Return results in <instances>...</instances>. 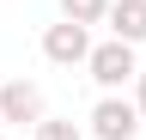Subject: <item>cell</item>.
Instances as JSON below:
<instances>
[{
  "label": "cell",
  "mask_w": 146,
  "mask_h": 140,
  "mask_svg": "<svg viewBox=\"0 0 146 140\" xmlns=\"http://www.w3.org/2000/svg\"><path fill=\"white\" fill-rule=\"evenodd\" d=\"M85 67H91V79H98L104 92H122V85L140 73V67H134V43H122V37H110V43H91Z\"/></svg>",
  "instance_id": "cell-1"
},
{
  "label": "cell",
  "mask_w": 146,
  "mask_h": 140,
  "mask_svg": "<svg viewBox=\"0 0 146 140\" xmlns=\"http://www.w3.org/2000/svg\"><path fill=\"white\" fill-rule=\"evenodd\" d=\"M91 134H98V140H134V134H140V110H134V98L104 92L98 110H91Z\"/></svg>",
  "instance_id": "cell-2"
},
{
  "label": "cell",
  "mask_w": 146,
  "mask_h": 140,
  "mask_svg": "<svg viewBox=\"0 0 146 140\" xmlns=\"http://www.w3.org/2000/svg\"><path fill=\"white\" fill-rule=\"evenodd\" d=\"M43 55L55 67H85V55H91V25H73V19L49 25L43 31Z\"/></svg>",
  "instance_id": "cell-3"
},
{
  "label": "cell",
  "mask_w": 146,
  "mask_h": 140,
  "mask_svg": "<svg viewBox=\"0 0 146 140\" xmlns=\"http://www.w3.org/2000/svg\"><path fill=\"white\" fill-rule=\"evenodd\" d=\"M0 122H43V92H36L31 79H6L0 85Z\"/></svg>",
  "instance_id": "cell-4"
},
{
  "label": "cell",
  "mask_w": 146,
  "mask_h": 140,
  "mask_svg": "<svg viewBox=\"0 0 146 140\" xmlns=\"http://www.w3.org/2000/svg\"><path fill=\"white\" fill-rule=\"evenodd\" d=\"M110 37L122 43H146V0H110Z\"/></svg>",
  "instance_id": "cell-5"
},
{
  "label": "cell",
  "mask_w": 146,
  "mask_h": 140,
  "mask_svg": "<svg viewBox=\"0 0 146 140\" xmlns=\"http://www.w3.org/2000/svg\"><path fill=\"white\" fill-rule=\"evenodd\" d=\"M61 19H73V25H104L110 19V0H61Z\"/></svg>",
  "instance_id": "cell-6"
},
{
  "label": "cell",
  "mask_w": 146,
  "mask_h": 140,
  "mask_svg": "<svg viewBox=\"0 0 146 140\" xmlns=\"http://www.w3.org/2000/svg\"><path fill=\"white\" fill-rule=\"evenodd\" d=\"M36 140H85V134L73 128V122H55V116H43V122H36Z\"/></svg>",
  "instance_id": "cell-7"
},
{
  "label": "cell",
  "mask_w": 146,
  "mask_h": 140,
  "mask_svg": "<svg viewBox=\"0 0 146 140\" xmlns=\"http://www.w3.org/2000/svg\"><path fill=\"white\" fill-rule=\"evenodd\" d=\"M134 110H140V122H146V73H134Z\"/></svg>",
  "instance_id": "cell-8"
},
{
  "label": "cell",
  "mask_w": 146,
  "mask_h": 140,
  "mask_svg": "<svg viewBox=\"0 0 146 140\" xmlns=\"http://www.w3.org/2000/svg\"><path fill=\"white\" fill-rule=\"evenodd\" d=\"M0 140H6V134H0Z\"/></svg>",
  "instance_id": "cell-9"
}]
</instances>
